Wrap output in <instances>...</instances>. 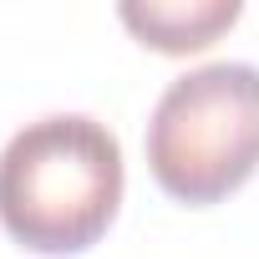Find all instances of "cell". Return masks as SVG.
<instances>
[{"instance_id":"obj_1","label":"cell","mask_w":259,"mask_h":259,"mask_svg":"<svg viewBox=\"0 0 259 259\" xmlns=\"http://www.w3.org/2000/svg\"><path fill=\"white\" fill-rule=\"evenodd\" d=\"M122 183V143L107 122L36 117L0 153V229L31 254H81L112 229Z\"/></svg>"},{"instance_id":"obj_2","label":"cell","mask_w":259,"mask_h":259,"mask_svg":"<svg viewBox=\"0 0 259 259\" xmlns=\"http://www.w3.org/2000/svg\"><path fill=\"white\" fill-rule=\"evenodd\" d=\"M148 168L188 208L244 188L259 168V66L208 61L168 81L148 122Z\"/></svg>"},{"instance_id":"obj_3","label":"cell","mask_w":259,"mask_h":259,"mask_svg":"<svg viewBox=\"0 0 259 259\" xmlns=\"http://www.w3.org/2000/svg\"><path fill=\"white\" fill-rule=\"evenodd\" d=\"M122 26L133 31L143 46L163 56H188L213 46L234 21H239V0H148V6H122Z\"/></svg>"}]
</instances>
